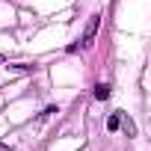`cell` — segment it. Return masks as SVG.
<instances>
[{"mask_svg": "<svg viewBox=\"0 0 151 151\" xmlns=\"http://www.w3.org/2000/svg\"><path fill=\"white\" fill-rule=\"evenodd\" d=\"M119 127H124V133H127V136H136V124H133V119H130V116H122V119H119Z\"/></svg>", "mask_w": 151, "mask_h": 151, "instance_id": "cell-3", "label": "cell"}, {"mask_svg": "<svg viewBox=\"0 0 151 151\" xmlns=\"http://www.w3.org/2000/svg\"><path fill=\"white\" fill-rule=\"evenodd\" d=\"M0 62H3V56H0Z\"/></svg>", "mask_w": 151, "mask_h": 151, "instance_id": "cell-7", "label": "cell"}, {"mask_svg": "<svg viewBox=\"0 0 151 151\" xmlns=\"http://www.w3.org/2000/svg\"><path fill=\"white\" fill-rule=\"evenodd\" d=\"M15 71H36V65H30V62H18V65H12Z\"/></svg>", "mask_w": 151, "mask_h": 151, "instance_id": "cell-5", "label": "cell"}, {"mask_svg": "<svg viewBox=\"0 0 151 151\" xmlns=\"http://www.w3.org/2000/svg\"><path fill=\"white\" fill-rule=\"evenodd\" d=\"M98 27H101V15H92L89 21H86V30H83V36H80V45L77 47H92L95 45V36H98Z\"/></svg>", "mask_w": 151, "mask_h": 151, "instance_id": "cell-1", "label": "cell"}, {"mask_svg": "<svg viewBox=\"0 0 151 151\" xmlns=\"http://www.w3.org/2000/svg\"><path fill=\"white\" fill-rule=\"evenodd\" d=\"M119 119H122V113H113V116L107 119V130H110V133H116V130H119Z\"/></svg>", "mask_w": 151, "mask_h": 151, "instance_id": "cell-4", "label": "cell"}, {"mask_svg": "<svg viewBox=\"0 0 151 151\" xmlns=\"http://www.w3.org/2000/svg\"><path fill=\"white\" fill-rule=\"evenodd\" d=\"M92 95H95L98 101H107V98L113 95V89H110V83H95V89H92Z\"/></svg>", "mask_w": 151, "mask_h": 151, "instance_id": "cell-2", "label": "cell"}, {"mask_svg": "<svg viewBox=\"0 0 151 151\" xmlns=\"http://www.w3.org/2000/svg\"><path fill=\"white\" fill-rule=\"evenodd\" d=\"M53 113H59V110H56V107H47V110L39 113V119H47V116H53Z\"/></svg>", "mask_w": 151, "mask_h": 151, "instance_id": "cell-6", "label": "cell"}]
</instances>
